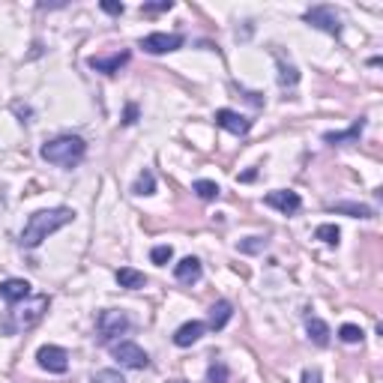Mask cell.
I'll return each instance as SVG.
<instances>
[{
  "label": "cell",
  "instance_id": "1",
  "mask_svg": "<svg viewBox=\"0 0 383 383\" xmlns=\"http://www.w3.org/2000/svg\"><path fill=\"white\" fill-rule=\"evenodd\" d=\"M72 219H75V213L66 210V207L36 210L30 219H28V225H24V231H21V246H24V249L42 246V240H48L54 231H60V228H66Z\"/></svg>",
  "mask_w": 383,
  "mask_h": 383
},
{
  "label": "cell",
  "instance_id": "4",
  "mask_svg": "<svg viewBox=\"0 0 383 383\" xmlns=\"http://www.w3.org/2000/svg\"><path fill=\"white\" fill-rule=\"evenodd\" d=\"M111 353H114V360H117L120 365L126 368H147L150 365V356L147 350L141 348V344H135V341H117V344H111Z\"/></svg>",
  "mask_w": 383,
  "mask_h": 383
},
{
  "label": "cell",
  "instance_id": "23",
  "mask_svg": "<svg viewBox=\"0 0 383 383\" xmlns=\"http://www.w3.org/2000/svg\"><path fill=\"white\" fill-rule=\"evenodd\" d=\"M192 189H195V195H198L201 201H213V198H219V186H216L213 180H198Z\"/></svg>",
  "mask_w": 383,
  "mask_h": 383
},
{
  "label": "cell",
  "instance_id": "24",
  "mask_svg": "<svg viewBox=\"0 0 383 383\" xmlns=\"http://www.w3.org/2000/svg\"><path fill=\"white\" fill-rule=\"evenodd\" d=\"M338 338H341L344 344H356V341H363V329L356 326V324H344V326L338 329Z\"/></svg>",
  "mask_w": 383,
  "mask_h": 383
},
{
  "label": "cell",
  "instance_id": "14",
  "mask_svg": "<svg viewBox=\"0 0 383 383\" xmlns=\"http://www.w3.org/2000/svg\"><path fill=\"white\" fill-rule=\"evenodd\" d=\"M204 329H207V326H204L201 321H189V324H183L174 333V344H177V348H189V344H195L204 336Z\"/></svg>",
  "mask_w": 383,
  "mask_h": 383
},
{
  "label": "cell",
  "instance_id": "32",
  "mask_svg": "<svg viewBox=\"0 0 383 383\" xmlns=\"http://www.w3.org/2000/svg\"><path fill=\"white\" fill-rule=\"evenodd\" d=\"M135 117H138V108L129 105V108H126V120H123V123H135Z\"/></svg>",
  "mask_w": 383,
  "mask_h": 383
},
{
  "label": "cell",
  "instance_id": "20",
  "mask_svg": "<svg viewBox=\"0 0 383 383\" xmlns=\"http://www.w3.org/2000/svg\"><path fill=\"white\" fill-rule=\"evenodd\" d=\"M135 195H153L156 192V177H153L150 171H144V174H138V180H135Z\"/></svg>",
  "mask_w": 383,
  "mask_h": 383
},
{
  "label": "cell",
  "instance_id": "8",
  "mask_svg": "<svg viewBox=\"0 0 383 383\" xmlns=\"http://www.w3.org/2000/svg\"><path fill=\"white\" fill-rule=\"evenodd\" d=\"M180 45H183L180 33H150L141 40V48L147 54H168V51H177Z\"/></svg>",
  "mask_w": 383,
  "mask_h": 383
},
{
  "label": "cell",
  "instance_id": "6",
  "mask_svg": "<svg viewBox=\"0 0 383 383\" xmlns=\"http://www.w3.org/2000/svg\"><path fill=\"white\" fill-rule=\"evenodd\" d=\"M45 309H48V297H36L30 305H24V309L12 312V326L9 329H30L45 314Z\"/></svg>",
  "mask_w": 383,
  "mask_h": 383
},
{
  "label": "cell",
  "instance_id": "19",
  "mask_svg": "<svg viewBox=\"0 0 383 383\" xmlns=\"http://www.w3.org/2000/svg\"><path fill=\"white\" fill-rule=\"evenodd\" d=\"M297 81H300V72L293 69L290 63H285L282 57H278V84H282V87H293Z\"/></svg>",
  "mask_w": 383,
  "mask_h": 383
},
{
  "label": "cell",
  "instance_id": "27",
  "mask_svg": "<svg viewBox=\"0 0 383 383\" xmlns=\"http://www.w3.org/2000/svg\"><path fill=\"white\" fill-rule=\"evenodd\" d=\"M150 258H153V264L165 266V264H168V261L174 258V249H171V246H156V249L150 252Z\"/></svg>",
  "mask_w": 383,
  "mask_h": 383
},
{
  "label": "cell",
  "instance_id": "22",
  "mask_svg": "<svg viewBox=\"0 0 383 383\" xmlns=\"http://www.w3.org/2000/svg\"><path fill=\"white\" fill-rule=\"evenodd\" d=\"M314 237L321 240V242H326V246H338V237H341V231H338L336 225H317Z\"/></svg>",
  "mask_w": 383,
  "mask_h": 383
},
{
  "label": "cell",
  "instance_id": "12",
  "mask_svg": "<svg viewBox=\"0 0 383 383\" xmlns=\"http://www.w3.org/2000/svg\"><path fill=\"white\" fill-rule=\"evenodd\" d=\"M201 261L198 258H183L180 264L174 266V276H177V282H183V285H195L198 278H201Z\"/></svg>",
  "mask_w": 383,
  "mask_h": 383
},
{
  "label": "cell",
  "instance_id": "31",
  "mask_svg": "<svg viewBox=\"0 0 383 383\" xmlns=\"http://www.w3.org/2000/svg\"><path fill=\"white\" fill-rule=\"evenodd\" d=\"M300 383H321V372H317V368H305Z\"/></svg>",
  "mask_w": 383,
  "mask_h": 383
},
{
  "label": "cell",
  "instance_id": "18",
  "mask_svg": "<svg viewBox=\"0 0 383 383\" xmlns=\"http://www.w3.org/2000/svg\"><path fill=\"white\" fill-rule=\"evenodd\" d=\"M231 314H234V309H231V302L228 300H219L210 309V329H222L228 321H231Z\"/></svg>",
  "mask_w": 383,
  "mask_h": 383
},
{
  "label": "cell",
  "instance_id": "30",
  "mask_svg": "<svg viewBox=\"0 0 383 383\" xmlns=\"http://www.w3.org/2000/svg\"><path fill=\"white\" fill-rule=\"evenodd\" d=\"M174 4H171V0H162V4H144L141 6V12H168Z\"/></svg>",
  "mask_w": 383,
  "mask_h": 383
},
{
  "label": "cell",
  "instance_id": "2",
  "mask_svg": "<svg viewBox=\"0 0 383 383\" xmlns=\"http://www.w3.org/2000/svg\"><path fill=\"white\" fill-rule=\"evenodd\" d=\"M87 153V144L84 138L78 135H60V138H51V141L42 144L40 156L51 165H57V168H75Z\"/></svg>",
  "mask_w": 383,
  "mask_h": 383
},
{
  "label": "cell",
  "instance_id": "28",
  "mask_svg": "<svg viewBox=\"0 0 383 383\" xmlns=\"http://www.w3.org/2000/svg\"><path fill=\"white\" fill-rule=\"evenodd\" d=\"M266 246V240H261V237H249L246 242H240V252H261Z\"/></svg>",
  "mask_w": 383,
  "mask_h": 383
},
{
  "label": "cell",
  "instance_id": "17",
  "mask_svg": "<svg viewBox=\"0 0 383 383\" xmlns=\"http://www.w3.org/2000/svg\"><path fill=\"white\" fill-rule=\"evenodd\" d=\"M117 285L120 288H129V290H138L147 285V276L132 270V266H123V270H117Z\"/></svg>",
  "mask_w": 383,
  "mask_h": 383
},
{
  "label": "cell",
  "instance_id": "13",
  "mask_svg": "<svg viewBox=\"0 0 383 383\" xmlns=\"http://www.w3.org/2000/svg\"><path fill=\"white\" fill-rule=\"evenodd\" d=\"M126 63H129V51H120V54H111V57H90V66L105 75L120 72V66H126Z\"/></svg>",
  "mask_w": 383,
  "mask_h": 383
},
{
  "label": "cell",
  "instance_id": "29",
  "mask_svg": "<svg viewBox=\"0 0 383 383\" xmlns=\"http://www.w3.org/2000/svg\"><path fill=\"white\" fill-rule=\"evenodd\" d=\"M102 9L108 12V16H123V4H117V0H102Z\"/></svg>",
  "mask_w": 383,
  "mask_h": 383
},
{
  "label": "cell",
  "instance_id": "21",
  "mask_svg": "<svg viewBox=\"0 0 383 383\" xmlns=\"http://www.w3.org/2000/svg\"><path fill=\"white\" fill-rule=\"evenodd\" d=\"M329 210H336V213H350V216H356V219H372V210L363 207V204H333Z\"/></svg>",
  "mask_w": 383,
  "mask_h": 383
},
{
  "label": "cell",
  "instance_id": "15",
  "mask_svg": "<svg viewBox=\"0 0 383 383\" xmlns=\"http://www.w3.org/2000/svg\"><path fill=\"white\" fill-rule=\"evenodd\" d=\"M363 129H365V120H356L348 132H326V135H324V141H326V144H333V147H336V144H350V141H356V138H360Z\"/></svg>",
  "mask_w": 383,
  "mask_h": 383
},
{
  "label": "cell",
  "instance_id": "25",
  "mask_svg": "<svg viewBox=\"0 0 383 383\" xmlns=\"http://www.w3.org/2000/svg\"><path fill=\"white\" fill-rule=\"evenodd\" d=\"M207 380L210 383H228V365L225 363H213L207 368Z\"/></svg>",
  "mask_w": 383,
  "mask_h": 383
},
{
  "label": "cell",
  "instance_id": "5",
  "mask_svg": "<svg viewBox=\"0 0 383 383\" xmlns=\"http://www.w3.org/2000/svg\"><path fill=\"white\" fill-rule=\"evenodd\" d=\"M305 21H309L312 28L324 30V33H333V36L341 33V16L333 6H312L309 12H305Z\"/></svg>",
  "mask_w": 383,
  "mask_h": 383
},
{
  "label": "cell",
  "instance_id": "26",
  "mask_svg": "<svg viewBox=\"0 0 383 383\" xmlns=\"http://www.w3.org/2000/svg\"><path fill=\"white\" fill-rule=\"evenodd\" d=\"M93 383H126L120 372H114V368H102V372L93 375Z\"/></svg>",
  "mask_w": 383,
  "mask_h": 383
},
{
  "label": "cell",
  "instance_id": "33",
  "mask_svg": "<svg viewBox=\"0 0 383 383\" xmlns=\"http://www.w3.org/2000/svg\"><path fill=\"white\" fill-rule=\"evenodd\" d=\"M171 383H186V380H171Z\"/></svg>",
  "mask_w": 383,
  "mask_h": 383
},
{
  "label": "cell",
  "instance_id": "9",
  "mask_svg": "<svg viewBox=\"0 0 383 383\" xmlns=\"http://www.w3.org/2000/svg\"><path fill=\"white\" fill-rule=\"evenodd\" d=\"M264 204H266V207H273V210H278V213H285V216H293V213L302 207L300 195H297V192H290V189H276V192H270V195L264 198Z\"/></svg>",
  "mask_w": 383,
  "mask_h": 383
},
{
  "label": "cell",
  "instance_id": "11",
  "mask_svg": "<svg viewBox=\"0 0 383 383\" xmlns=\"http://www.w3.org/2000/svg\"><path fill=\"white\" fill-rule=\"evenodd\" d=\"M0 297L6 302H21L30 297V282H24V278H4L0 282Z\"/></svg>",
  "mask_w": 383,
  "mask_h": 383
},
{
  "label": "cell",
  "instance_id": "10",
  "mask_svg": "<svg viewBox=\"0 0 383 383\" xmlns=\"http://www.w3.org/2000/svg\"><path fill=\"white\" fill-rule=\"evenodd\" d=\"M216 123H219L222 129L234 132V135H246L252 129V120H246L242 114H237L231 108H219V111H216Z\"/></svg>",
  "mask_w": 383,
  "mask_h": 383
},
{
  "label": "cell",
  "instance_id": "16",
  "mask_svg": "<svg viewBox=\"0 0 383 383\" xmlns=\"http://www.w3.org/2000/svg\"><path fill=\"white\" fill-rule=\"evenodd\" d=\"M305 329H309V336H312V341L314 344H321V348H326L329 344V326L321 321V317H305Z\"/></svg>",
  "mask_w": 383,
  "mask_h": 383
},
{
  "label": "cell",
  "instance_id": "3",
  "mask_svg": "<svg viewBox=\"0 0 383 383\" xmlns=\"http://www.w3.org/2000/svg\"><path fill=\"white\" fill-rule=\"evenodd\" d=\"M129 326H132V321L120 309H105V312H99V317H96L99 338L105 344H111L117 336H126V333H129Z\"/></svg>",
  "mask_w": 383,
  "mask_h": 383
},
{
  "label": "cell",
  "instance_id": "7",
  "mask_svg": "<svg viewBox=\"0 0 383 383\" xmlns=\"http://www.w3.org/2000/svg\"><path fill=\"white\" fill-rule=\"evenodd\" d=\"M36 360H40V365L51 375H63L69 368V353L63 348H57V344H45V348H40L36 350Z\"/></svg>",
  "mask_w": 383,
  "mask_h": 383
}]
</instances>
